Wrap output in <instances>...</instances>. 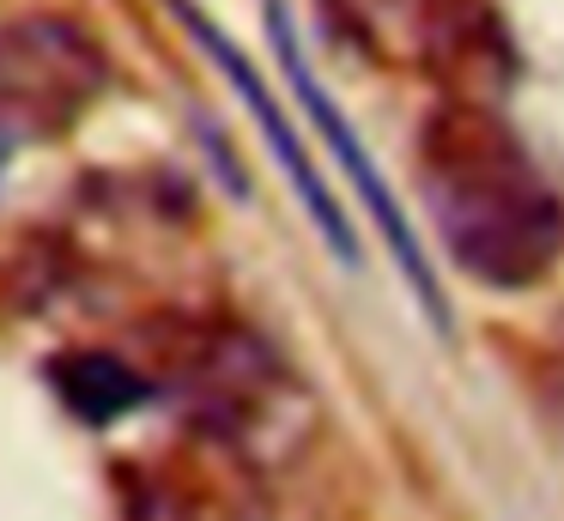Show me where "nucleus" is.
<instances>
[{
    "label": "nucleus",
    "mask_w": 564,
    "mask_h": 521,
    "mask_svg": "<svg viewBox=\"0 0 564 521\" xmlns=\"http://www.w3.org/2000/svg\"><path fill=\"white\" fill-rule=\"evenodd\" d=\"M419 194L449 261L467 279L522 291L564 249V206L510 121L474 97H449L419 128Z\"/></svg>",
    "instance_id": "1"
},
{
    "label": "nucleus",
    "mask_w": 564,
    "mask_h": 521,
    "mask_svg": "<svg viewBox=\"0 0 564 521\" xmlns=\"http://www.w3.org/2000/svg\"><path fill=\"white\" fill-rule=\"evenodd\" d=\"M328 12L377 55L425 67L455 85V97H486L510 73V36L486 0H328Z\"/></svg>",
    "instance_id": "2"
},
{
    "label": "nucleus",
    "mask_w": 564,
    "mask_h": 521,
    "mask_svg": "<svg viewBox=\"0 0 564 521\" xmlns=\"http://www.w3.org/2000/svg\"><path fill=\"white\" fill-rule=\"evenodd\" d=\"M171 382L200 431L219 436L225 448H256V455L297 406V382L285 376V363L243 327H200L176 351Z\"/></svg>",
    "instance_id": "3"
},
{
    "label": "nucleus",
    "mask_w": 564,
    "mask_h": 521,
    "mask_svg": "<svg viewBox=\"0 0 564 521\" xmlns=\"http://www.w3.org/2000/svg\"><path fill=\"white\" fill-rule=\"evenodd\" d=\"M110 85L98 36L74 19L31 12L0 31V128L62 133L86 116Z\"/></svg>",
    "instance_id": "4"
},
{
    "label": "nucleus",
    "mask_w": 564,
    "mask_h": 521,
    "mask_svg": "<svg viewBox=\"0 0 564 521\" xmlns=\"http://www.w3.org/2000/svg\"><path fill=\"white\" fill-rule=\"evenodd\" d=\"M268 31H273V48H280V67H285V79H292V91H297V104H304V116L322 128V140H328V152L340 158V170L352 176V188H358V200L370 206V218H377V230H382V242L394 249V261H401V273L413 279V297L425 303V315L437 327H449V310H443V291H437V273H431V261H425V249L413 242V225L401 218V200L389 194V182H382V170L370 164V152L358 145V133L346 128V116L334 109V97L322 91V79L304 67V48H297V31H292V12L273 0L268 7Z\"/></svg>",
    "instance_id": "5"
},
{
    "label": "nucleus",
    "mask_w": 564,
    "mask_h": 521,
    "mask_svg": "<svg viewBox=\"0 0 564 521\" xmlns=\"http://www.w3.org/2000/svg\"><path fill=\"white\" fill-rule=\"evenodd\" d=\"M176 12H183V24L200 36V48H207V55L225 67V79H231L237 91H243L249 116H256L261 128H268V140H273V158H280V164L292 170V188H297V200H304V213L322 225V237H328V249L340 254V261H352V225H346L340 200H334V194L322 188V176H316V164H310V152L297 145V133L285 128V116H280V104H273V91L256 79V67H249V61L237 55V43H231V36H225V31H213V24L200 19V12L188 7V0H176Z\"/></svg>",
    "instance_id": "6"
},
{
    "label": "nucleus",
    "mask_w": 564,
    "mask_h": 521,
    "mask_svg": "<svg viewBox=\"0 0 564 521\" xmlns=\"http://www.w3.org/2000/svg\"><path fill=\"white\" fill-rule=\"evenodd\" d=\"M55 388H62V400L86 424L128 419V412H140L152 400L147 376L128 370L122 358H110V351H74V358H55Z\"/></svg>",
    "instance_id": "7"
},
{
    "label": "nucleus",
    "mask_w": 564,
    "mask_h": 521,
    "mask_svg": "<svg viewBox=\"0 0 564 521\" xmlns=\"http://www.w3.org/2000/svg\"><path fill=\"white\" fill-rule=\"evenodd\" d=\"M7 158H13V133L0 128V176H7Z\"/></svg>",
    "instance_id": "8"
}]
</instances>
